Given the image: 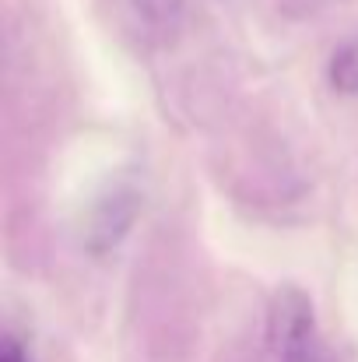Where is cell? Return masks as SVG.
<instances>
[{
  "label": "cell",
  "mask_w": 358,
  "mask_h": 362,
  "mask_svg": "<svg viewBox=\"0 0 358 362\" xmlns=\"http://www.w3.org/2000/svg\"><path fill=\"white\" fill-rule=\"evenodd\" d=\"M267 345L278 359L316 349V317L302 288L285 285L281 292H274L267 310Z\"/></svg>",
  "instance_id": "cell-1"
},
{
  "label": "cell",
  "mask_w": 358,
  "mask_h": 362,
  "mask_svg": "<svg viewBox=\"0 0 358 362\" xmlns=\"http://www.w3.org/2000/svg\"><path fill=\"white\" fill-rule=\"evenodd\" d=\"M137 218V194L133 190H113L106 194L95 208H92V218H88V229H85V240L95 253L117 246L126 229L133 226Z\"/></svg>",
  "instance_id": "cell-2"
},
{
  "label": "cell",
  "mask_w": 358,
  "mask_h": 362,
  "mask_svg": "<svg viewBox=\"0 0 358 362\" xmlns=\"http://www.w3.org/2000/svg\"><path fill=\"white\" fill-rule=\"evenodd\" d=\"M330 85L341 95H358V35L341 42L330 57Z\"/></svg>",
  "instance_id": "cell-3"
},
{
  "label": "cell",
  "mask_w": 358,
  "mask_h": 362,
  "mask_svg": "<svg viewBox=\"0 0 358 362\" xmlns=\"http://www.w3.org/2000/svg\"><path fill=\"white\" fill-rule=\"evenodd\" d=\"M133 7L151 21H172L183 11V0H133Z\"/></svg>",
  "instance_id": "cell-4"
},
{
  "label": "cell",
  "mask_w": 358,
  "mask_h": 362,
  "mask_svg": "<svg viewBox=\"0 0 358 362\" xmlns=\"http://www.w3.org/2000/svg\"><path fill=\"white\" fill-rule=\"evenodd\" d=\"M0 362H32V356L25 352V345H21L18 338L7 334V338L0 341Z\"/></svg>",
  "instance_id": "cell-5"
},
{
  "label": "cell",
  "mask_w": 358,
  "mask_h": 362,
  "mask_svg": "<svg viewBox=\"0 0 358 362\" xmlns=\"http://www.w3.org/2000/svg\"><path fill=\"white\" fill-rule=\"evenodd\" d=\"M278 362H327V359H323V352H320V345H316V349H306V352L285 356V359H278Z\"/></svg>",
  "instance_id": "cell-6"
}]
</instances>
